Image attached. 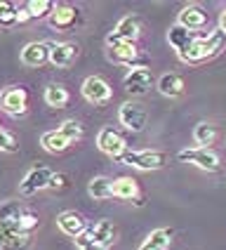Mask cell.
Here are the masks:
<instances>
[{
  "label": "cell",
  "mask_w": 226,
  "mask_h": 250,
  "mask_svg": "<svg viewBox=\"0 0 226 250\" xmlns=\"http://www.w3.org/2000/svg\"><path fill=\"white\" fill-rule=\"evenodd\" d=\"M224 45H226V33L222 28H214V31H210L207 36L196 38L186 50L177 52V55H179V59L186 62V64H200V62H205V59L217 57L222 50H224Z\"/></svg>",
  "instance_id": "cell-1"
},
{
  "label": "cell",
  "mask_w": 226,
  "mask_h": 250,
  "mask_svg": "<svg viewBox=\"0 0 226 250\" xmlns=\"http://www.w3.org/2000/svg\"><path fill=\"white\" fill-rule=\"evenodd\" d=\"M120 161L139 170H160L168 166V153L163 151H125Z\"/></svg>",
  "instance_id": "cell-2"
},
{
  "label": "cell",
  "mask_w": 226,
  "mask_h": 250,
  "mask_svg": "<svg viewBox=\"0 0 226 250\" xmlns=\"http://www.w3.org/2000/svg\"><path fill=\"white\" fill-rule=\"evenodd\" d=\"M139 33H141V19L137 14H127L115 24V28H113V33H109L106 42L109 45H113V42H134L139 38Z\"/></svg>",
  "instance_id": "cell-3"
},
{
  "label": "cell",
  "mask_w": 226,
  "mask_h": 250,
  "mask_svg": "<svg viewBox=\"0 0 226 250\" xmlns=\"http://www.w3.org/2000/svg\"><path fill=\"white\" fill-rule=\"evenodd\" d=\"M179 161L182 163H193V166H198L200 170H207V172H217L219 170V156L210 151V149H200V146L179 151Z\"/></svg>",
  "instance_id": "cell-4"
},
{
  "label": "cell",
  "mask_w": 226,
  "mask_h": 250,
  "mask_svg": "<svg viewBox=\"0 0 226 250\" xmlns=\"http://www.w3.org/2000/svg\"><path fill=\"white\" fill-rule=\"evenodd\" d=\"M118 118H120V123L125 125L127 130H132V132H141V130L146 127V111H144V106L137 104V102H125V104L120 106V111H118Z\"/></svg>",
  "instance_id": "cell-5"
},
{
  "label": "cell",
  "mask_w": 226,
  "mask_h": 250,
  "mask_svg": "<svg viewBox=\"0 0 226 250\" xmlns=\"http://www.w3.org/2000/svg\"><path fill=\"white\" fill-rule=\"evenodd\" d=\"M97 146L101 151L106 153V156H111V158H120L123 153H125V139L123 135L118 132V130H113V127H104L101 132H99L97 137Z\"/></svg>",
  "instance_id": "cell-6"
},
{
  "label": "cell",
  "mask_w": 226,
  "mask_h": 250,
  "mask_svg": "<svg viewBox=\"0 0 226 250\" xmlns=\"http://www.w3.org/2000/svg\"><path fill=\"white\" fill-rule=\"evenodd\" d=\"M113 95L111 85L106 83L104 78H99V76H90V78H85L83 83V97L87 102H92V104H104V102H109Z\"/></svg>",
  "instance_id": "cell-7"
},
{
  "label": "cell",
  "mask_w": 226,
  "mask_h": 250,
  "mask_svg": "<svg viewBox=\"0 0 226 250\" xmlns=\"http://www.w3.org/2000/svg\"><path fill=\"white\" fill-rule=\"evenodd\" d=\"M52 177H55V172L50 167H33L26 177L21 180V194L31 196L36 191H40V189H50Z\"/></svg>",
  "instance_id": "cell-8"
},
{
  "label": "cell",
  "mask_w": 226,
  "mask_h": 250,
  "mask_svg": "<svg viewBox=\"0 0 226 250\" xmlns=\"http://www.w3.org/2000/svg\"><path fill=\"white\" fill-rule=\"evenodd\" d=\"M26 102H28V95L24 87H7L0 95V109L7 111L10 116H19V113L26 111Z\"/></svg>",
  "instance_id": "cell-9"
},
{
  "label": "cell",
  "mask_w": 226,
  "mask_h": 250,
  "mask_svg": "<svg viewBox=\"0 0 226 250\" xmlns=\"http://www.w3.org/2000/svg\"><path fill=\"white\" fill-rule=\"evenodd\" d=\"M177 24L188 28V31H198V28H203L207 24V12L203 7H198V5H188V7H184L182 12H179Z\"/></svg>",
  "instance_id": "cell-10"
},
{
  "label": "cell",
  "mask_w": 226,
  "mask_h": 250,
  "mask_svg": "<svg viewBox=\"0 0 226 250\" xmlns=\"http://www.w3.org/2000/svg\"><path fill=\"white\" fill-rule=\"evenodd\" d=\"M151 83H153L151 71L144 69V66H139V69H132L125 76V87L132 92V95H144V92H149Z\"/></svg>",
  "instance_id": "cell-11"
},
{
  "label": "cell",
  "mask_w": 226,
  "mask_h": 250,
  "mask_svg": "<svg viewBox=\"0 0 226 250\" xmlns=\"http://www.w3.org/2000/svg\"><path fill=\"white\" fill-rule=\"evenodd\" d=\"M56 224H59V229L71 238H78L85 234V220L75 212V210H66V212H61L59 217H56Z\"/></svg>",
  "instance_id": "cell-12"
},
{
  "label": "cell",
  "mask_w": 226,
  "mask_h": 250,
  "mask_svg": "<svg viewBox=\"0 0 226 250\" xmlns=\"http://www.w3.org/2000/svg\"><path fill=\"white\" fill-rule=\"evenodd\" d=\"M50 50H52V45H47V42H28L21 50V62L26 66H40L42 62L50 59Z\"/></svg>",
  "instance_id": "cell-13"
},
{
  "label": "cell",
  "mask_w": 226,
  "mask_h": 250,
  "mask_svg": "<svg viewBox=\"0 0 226 250\" xmlns=\"http://www.w3.org/2000/svg\"><path fill=\"white\" fill-rule=\"evenodd\" d=\"M113 196L115 198H123V201H134L137 206H144L137 180H132V177H120V180L113 182Z\"/></svg>",
  "instance_id": "cell-14"
},
{
  "label": "cell",
  "mask_w": 226,
  "mask_h": 250,
  "mask_svg": "<svg viewBox=\"0 0 226 250\" xmlns=\"http://www.w3.org/2000/svg\"><path fill=\"white\" fill-rule=\"evenodd\" d=\"M137 47L134 42H113L109 45V59H113L115 64H132L137 59Z\"/></svg>",
  "instance_id": "cell-15"
},
{
  "label": "cell",
  "mask_w": 226,
  "mask_h": 250,
  "mask_svg": "<svg viewBox=\"0 0 226 250\" xmlns=\"http://www.w3.org/2000/svg\"><path fill=\"white\" fill-rule=\"evenodd\" d=\"M75 55H78V47L75 45L59 42V45H52V50H50V62L55 66H69L71 62L75 59Z\"/></svg>",
  "instance_id": "cell-16"
},
{
  "label": "cell",
  "mask_w": 226,
  "mask_h": 250,
  "mask_svg": "<svg viewBox=\"0 0 226 250\" xmlns=\"http://www.w3.org/2000/svg\"><path fill=\"white\" fill-rule=\"evenodd\" d=\"M198 36L193 33V31H188V28H184V26H179V24H174V26L168 31V41H170V45L177 50V52H182V50H186L191 42L196 41Z\"/></svg>",
  "instance_id": "cell-17"
},
{
  "label": "cell",
  "mask_w": 226,
  "mask_h": 250,
  "mask_svg": "<svg viewBox=\"0 0 226 250\" xmlns=\"http://www.w3.org/2000/svg\"><path fill=\"white\" fill-rule=\"evenodd\" d=\"M170 241H172V229L160 227V229H153L146 236V241L139 246V250H168Z\"/></svg>",
  "instance_id": "cell-18"
},
{
  "label": "cell",
  "mask_w": 226,
  "mask_h": 250,
  "mask_svg": "<svg viewBox=\"0 0 226 250\" xmlns=\"http://www.w3.org/2000/svg\"><path fill=\"white\" fill-rule=\"evenodd\" d=\"M158 90H160V95H165V97H179V95H184L182 76H177V73H165V76H160Z\"/></svg>",
  "instance_id": "cell-19"
},
{
  "label": "cell",
  "mask_w": 226,
  "mask_h": 250,
  "mask_svg": "<svg viewBox=\"0 0 226 250\" xmlns=\"http://www.w3.org/2000/svg\"><path fill=\"white\" fill-rule=\"evenodd\" d=\"M90 236H92V241H94L97 246L106 248L109 243H113L115 229H113V224L109 222V220H101V222H97L92 229H90Z\"/></svg>",
  "instance_id": "cell-20"
},
{
  "label": "cell",
  "mask_w": 226,
  "mask_h": 250,
  "mask_svg": "<svg viewBox=\"0 0 226 250\" xmlns=\"http://www.w3.org/2000/svg\"><path fill=\"white\" fill-rule=\"evenodd\" d=\"M75 17H78L75 10L64 5V7H56L55 12L50 14V24H52L55 28H59V31H66V28H71L73 24H75Z\"/></svg>",
  "instance_id": "cell-21"
},
{
  "label": "cell",
  "mask_w": 226,
  "mask_h": 250,
  "mask_svg": "<svg viewBox=\"0 0 226 250\" xmlns=\"http://www.w3.org/2000/svg\"><path fill=\"white\" fill-rule=\"evenodd\" d=\"M40 144L47 149L50 153H61V151H66L71 146V142L59 130H55V132H45L42 135V139H40Z\"/></svg>",
  "instance_id": "cell-22"
},
{
  "label": "cell",
  "mask_w": 226,
  "mask_h": 250,
  "mask_svg": "<svg viewBox=\"0 0 226 250\" xmlns=\"http://www.w3.org/2000/svg\"><path fill=\"white\" fill-rule=\"evenodd\" d=\"M214 137H217V127L212 123H198L196 127H193V139H196V144L200 146V149H207L212 142H214Z\"/></svg>",
  "instance_id": "cell-23"
},
{
  "label": "cell",
  "mask_w": 226,
  "mask_h": 250,
  "mask_svg": "<svg viewBox=\"0 0 226 250\" xmlns=\"http://www.w3.org/2000/svg\"><path fill=\"white\" fill-rule=\"evenodd\" d=\"M45 102H47L50 106L61 109V106H66V102H69V90H66L64 85H47V87H45Z\"/></svg>",
  "instance_id": "cell-24"
},
{
  "label": "cell",
  "mask_w": 226,
  "mask_h": 250,
  "mask_svg": "<svg viewBox=\"0 0 226 250\" xmlns=\"http://www.w3.org/2000/svg\"><path fill=\"white\" fill-rule=\"evenodd\" d=\"M87 191H90L92 198H111L113 196V182L109 180V177H94V180L90 182Z\"/></svg>",
  "instance_id": "cell-25"
},
{
  "label": "cell",
  "mask_w": 226,
  "mask_h": 250,
  "mask_svg": "<svg viewBox=\"0 0 226 250\" xmlns=\"http://www.w3.org/2000/svg\"><path fill=\"white\" fill-rule=\"evenodd\" d=\"M24 215V206L19 201H7L0 206V222H17Z\"/></svg>",
  "instance_id": "cell-26"
},
{
  "label": "cell",
  "mask_w": 226,
  "mask_h": 250,
  "mask_svg": "<svg viewBox=\"0 0 226 250\" xmlns=\"http://www.w3.org/2000/svg\"><path fill=\"white\" fill-rule=\"evenodd\" d=\"M26 10L31 12L33 19H40V17H47V14L55 12V5L50 0H31L26 5Z\"/></svg>",
  "instance_id": "cell-27"
},
{
  "label": "cell",
  "mask_w": 226,
  "mask_h": 250,
  "mask_svg": "<svg viewBox=\"0 0 226 250\" xmlns=\"http://www.w3.org/2000/svg\"><path fill=\"white\" fill-rule=\"evenodd\" d=\"M59 132L69 139L71 144H73V142H78V139L83 137V125L78 123V121H73V118H69V121H64V123H61Z\"/></svg>",
  "instance_id": "cell-28"
},
{
  "label": "cell",
  "mask_w": 226,
  "mask_h": 250,
  "mask_svg": "<svg viewBox=\"0 0 226 250\" xmlns=\"http://www.w3.org/2000/svg\"><path fill=\"white\" fill-rule=\"evenodd\" d=\"M31 248V234H17L2 243V250H28Z\"/></svg>",
  "instance_id": "cell-29"
},
{
  "label": "cell",
  "mask_w": 226,
  "mask_h": 250,
  "mask_svg": "<svg viewBox=\"0 0 226 250\" xmlns=\"http://www.w3.org/2000/svg\"><path fill=\"white\" fill-rule=\"evenodd\" d=\"M17 17H19V10L14 7L12 2H0V24L2 26L17 24Z\"/></svg>",
  "instance_id": "cell-30"
},
{
  "label": "cell",
  "mask_w": 226,
  "mask_h": 250,
  "mask_svg": "<svg viewBox=\"0 0 226 250\" xmlns=\"http://www.w3.org/2000/svg\"><path fill=\"white\" fill-rule=\"evenodd\" d=\"M17 224H19V231H21V234H31V231L38 227V217L31 215V212H24V215L17 220Z\"/></svg>",
  "instance_id": "cell-31"
},
{
  "label": "cell",
  "mask_w": 226,
  "mask_h": 250,
  "mask_svg": "<svg viewBox=\"0 0 226 250\" xmlns=\"http://www.w3.org/2000/svg\"><path fill=\"white\" fill-rule=\"evenodd\" d=\"M0 149L7 153H14L19 146H17V142H14V137L10 135V132H5V130H0Z\"/></svg>",
  "instance_id": "cell-32"
},
{
  "label": "cell",
  "mask_w": 226,
  "mask_h": 250,
  "mask_svg": "<svg viewBox=\"0 0 226 250\" xmlns=\"http://www.w3.org/2000/svg\"><path fill=\"white\" fill-rule=\"evenodd\" d=\"M75 246L80 250H104L101 246H97L94 241H92V236H90V231L87 234H83V236H78L75 238Z\"/></svg>",
  "instance_id": "cell-33"
},
{
  "label": "cell",
  "mask_w": 226,
  "mask_h": 250,
  "mask_svg": "<svg viewBox=\"0 0 226 250\" xmlns=\"http://www.w3.org/2000/svg\"><path fill=\"white\" fill-rule=\"evenodd\" d=\"M69 187V177L64 172H55V177L50 182V189H66Z\"/></svg>",
  "instance_id": "cell-34"
},
{
  "label": "cell",
  "mask_w": 226,
  "mask_h": 250,
  "mask_svg": "<svg viewBox=\"0 0 226 250\" xmlns=\"http://www.w3.org/2000/svg\"><path fill=\"white\" fill-rule=\"evenodd\" d=\"M28 19H33V17H31V12H28V10H19V17H17V21H19V24H26Z\"/></svg>",
  "instance_id": "cell-35"
},
{
  "label": "cell",
  "mask_w": 226,
  "mask_h": 250,
  "mask_svg": "<svg viewBox=\"0 0 226 250\" xmlns=\"http://www.w3.org/2000/svg\"><path fill=\"white\" fill-rule=\"evenodd\" d=\"M219 28H222V31L226 33V10H224L222 14H219Z\"/></svg>",
  "instance_id": "cell-36"
},
{
  "label": "cell",
  "mask_w": 226,
  "mask_h": 250,
  "mask_svg": "<svg viewBox=\"0 0 226 250\" xmlns=\"http://www.w3.org/2000/svg\"><path fill=\"white\" fill-rule=\"evenodd\" d=\"M0 250H2V246H0Z\"/></svg>",
  "instance_id": "cell-37"
}]
</instances>
